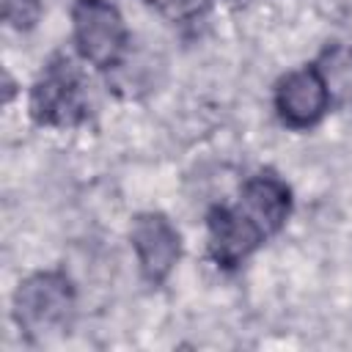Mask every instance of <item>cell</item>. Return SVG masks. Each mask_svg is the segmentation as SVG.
Segmentation results:
<instances>
[{
	"mask_svg": "<svg viewBox=\"0 0 352 352\" xmlns=\"http://www.w3.org/2000/svg\"><path fill=\"white\" fill-rule=\"evenodd\" d=\"M72 38L80 58L102 72L118 66L129 47L126 22L110 0H74Z\"/></svg>",
	"mask_w": 352,
	"mask_h": 352,
	"instance_id": "3",
	"label": "cell"
},
{
	"mask_svg": "<svg viewBox=\"0 0 352 352\" xmlns=\"http://www.w3.org/2000/svg\"><path fill=\"white\" fill-rule=\"evenodd\" d=\"M270 234L239 206H212L206 214V253L220 270L245 264Z\"/></svg>",
	"mask_w": 352,
	"mask_h": 352,
	"instance_id": "4",
	"label": "cell"
},
{
	"mask_svg": "<svg viewBox=\"0 0 352 352\" xmlns=\"http://www.w3.org/2000/svg\"><path fill=\"white\" fill-rule=\"evenodd\" d=\"M236 204L272 236L286 226L292 214V190L278 173L261 170L242 184Z\"/></svg>",
	"mask_w": 352,
	"mask_h": 352,
	"instance_id": "7",
	"label": "cell"
},
{
	"mask_svg": "<svg viewBox=\"0 0 352 352\" xmlns=\"http://www.w3.org/2000/svg\"><path fill=\"white\" fill-rule=\"evenodd\" d=\"M74 314V286L60 270L28 275L14 292V322L30 338L63 330Z\"/></svg>",
	"mask_w": 352,
	"mask_h": 352,
	"instance_id": "2",
	"label": "cell"
},
{
	"mask_svg": "<svg viewBox=\"0 0 352 352\" xmlns=\"http://www.w3.org/2000/svg\"><path fill=\"white\" fill-rule=\"evenodd\" d=\"M129 242L146 283L160 286L182 258V236L162 212H140L129 226Z\"/></svg>",
	"mask_w": 352,
	"mask_h": 352,
	"instance_id": "5",
	"label": "cell"
},
{
	"mask_svg": "<svg viewBox=\"0 0 352 352\" xmlns=\"http://www.w3.org/2000/svg\"><path fill=\"white\" fill-rule=\"evenodd\" d=\"M88 85L80 66L69 55H55L36 77L28 113L38 126L72 129L88 118Z\"/></svg>",
	"mask_w": 352,
	"mask_h": 352,
	"instance_id": "1",
	"label": "cell"
},
{
	"mask_svg": "<svg viewBox=\"0 0 352 352\" xmlns=\"http://www.w3.org/2000/svg\"><path fill=\"white\" fill-rule=\"evenodd\" d=\"M333 94L319 66H302L275 85V113L289 129H311L330 110Z\"/></svg>",
	"mask_w": 352,
	"mask_h": 352,
	"instance_id": "6",
	"label": "cell"
},
{
	"mask_svg": "<svg viewBox=\"0 0 352 352\" xmlns=\"http://www.w3.org/2000/svg\"><path fill=\"white\" fill-rule=\"evenodd\" d=\"M146 3H151L154 8H160V11L170 14V16H184V14H190L195 8L192 0H146Z\"/></svg>",
	"mask_w": 352,
	"mask_h": 352,
	"instance_id": "9",
	"label": "cell"
},
{
	"mask_svg": "<svg viewBox=\"0 0 352 352\" xmlns=\"http://www.w3.org/2000/svg\"><path fill=\"white\" fill-rule=\"evenodd\" d=\"M3 19L19 33L33 30L41 19V0H3Z\"/></svg>",
	"mask_w": 352,
	"mask_h": 352,
	"instance_id": "8",
	"label": "cell"
}]
</instances>
